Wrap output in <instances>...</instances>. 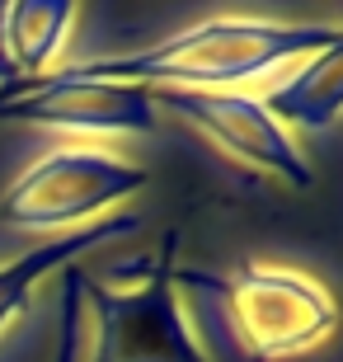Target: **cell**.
Instances as JSON below:
<instances>
[{
  "mask_svg": "<svg viewBox=\"0 0 343 362\" xmlns=\"http://www.w3.org/2000/svg\"><path fill=\"white\" fill-rule=\"evenodd\" d=\"M259 104L273 113L277 122H291V127H301V132H325L334 127L343 113V33L330 42V47H320L310 52L301 71H291L282 85L268 90V99Z\"/></svg>",
  "mask_w": 343,
  "mask_h": 362,
  "instance_id": "52a82bcc",
  "label": "cell"
},
{
  "mask_svg": "<svg viewBox=\"0 0 343 362\" xmlns=\"http://www.w3.org/2000/svg\"><path fill=\"white\" fill-rule=\"evenodd\" d=\"M151 184L146 170L94 151H57L42 156L33 170L19 175V184L0 198V221L10 226H66L99 216L104 207L132 198L136 188Z\"/></svg>",
  "mask_w": 343,
  "mask_h": 362,
  "instance_id": "277c9868",
  "label": "cell"
},
{
  "mask_svg": "<svg viewBox=\"0 0 343 362\" xmlns=\"http://www.w3.org/2000/svg\"><path fill=\"white\" fill-rule=\"evenodd\" d=\"M174 245L179 230L165 235L160 259H136V287H104L85 273L80 296H90L99 344L90 362H207L188 339L179 315V287H174Z\"/></svg>",
  "mask_w": 343,
  "mask_h": 362,
  "instance_id": "3957f363",
  "label": "cell"
},
{
  "mask_svg": "<svg viewBox=\"0 0 343 362\" xmlns=\"http://www.w3.org/2000/svg\"><path fill=\"white\" fill-rule=\"evenodd\" d=\"M0 118L33 122V127H71V132H151L156 104L146 85L90 81L76 66L57 76L0 85Z\"/></svg>",
  "mask_w": 343,
  "mask_h": 362,
  "instance_id": "5b68a950",
  "label": "cell"
},
{
  "mask_svg": "<svg viewBox=\"0 0 343 362\" xmlns=\"http://www.w3.org/2000/svg\"><path fill=\"white\" fill-rule=\"evenodd\" d=\"M80 282H85V269L80 264H71V269H62V292H57V301H62V329H57V362H80Z\"/></svg>",
  "mask_w": 343,
  "mask_h": 362,
  "instance_id": "30bf717a",
  "label": "cell"
},
{
  "mask_svg": "<svg viewBox=\"0 0 343 362\" xmlns=\"http://www.w3.org/2000/svg\"><path fill=\"white\" fill-rule=\"evenodd\" d=\"M66 0H24V5H0V42H5V62H10V81L38 76L52 52L62 47V33L71 24Z\"/></svg>",
  "mask_w": 343,
  "mask_h": 362,
  "instance_id": "9c48e42d",
  "label": "cell"
},
{
  "mask_svg": "<svg viewBox=\"0 0 343 362\" xmlns=\"http://www.w3.org/2000/svg\"><path fill=\"white\" fill-rule=\"evenodd\" d=\"M343 28L325 24H259V19H211L179 38L127 57H99L76 66L90 81L118 85H174V90H211V85L254 81L291 57H310L330 47Z\"/></svg>",
  "mask_w": 343,
  "mask_h": 362,
  "instance_id": "6da1fadb",
  "label": "cell"
},
{
  "mask_svg": "<svg viewBox=\"0 0 343 362\" xmlns=\"http://www.w3.org/2000/svg\"><path fill=\"white\" fill-rule=\"evenodd\" d=\"M174 287H193L202 306V325L211 334L236 339L250 362H277L291 353H306L339 325L334 296L291 269L245 264L236 278L174 269Z\"/></svg>",
  "mask_w": 343,
  "mask_h": 362,
  "instance_id": "7a4b0ae2",
  "label": "cell"
},
{
  "mask_svg": "<svg viewBox=\"0 0 343 362\" xmlns=\"http://www.w3.org/2000/svg\"><path fill=\"white\" fill-rule=\"evenodd\" d=\"M151 104L174 108L184 122H193L198 132H207L221 151H231L236 160L273 170L277 179H287L291 188H310L315 170L301 160V151L291 146V136L282 132V122L268 113L259 99L250 94H231V90H174L160 85L151 94Z\"/></svg>",
  "mask_w": 343,
  "mask_h": 362,
  "instance_id": "8992f818",
  "label": "cell"
},
{
  "mask_svg": "<svg viewBox=\"0 0 343 362\" xmlns=\"http://www.w3.org/2000/svg\"><path fill=\"white\" fill-rule=\"evenodd\" d=\"M136 226H141V216H136V212L104 216L99 226H85V230H71V235H57V240L38 245V250H28L24 259L5 264V269H0V325L28 306V287H33L38 278H47L52 269H71V259H85L94 245H108V240H118V235H132Z\"/></svg>",
  "mask_w": 343,
  "mask_h": 362,
  "instance_id": "ba28073f",
  "label": "cell"
}]
</instances>
